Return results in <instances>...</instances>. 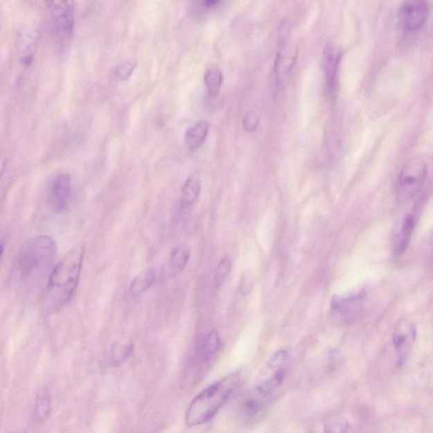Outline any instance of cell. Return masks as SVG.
I'll return each mask as SVG.
<instances>
[{"mask_svg": "<svg viewBox=\"0 0 433 433\" xmlns=\"http://www.w3.org/2000/svg\"><path fill=\"white\" fill-rule=\"evenodd\" d=\"M298 55V48L293 43L282 46L274 61V76L276 83H281L290 74Z\"/></svg>", "mask_w": 433, "mask_h": 433, "instance_id": "30bf717a", "label": "cell"}, {"mask_svg": "<svg viewBox=\"0 0 433 433\" xmlns=\"http://www.w3.org/2000/svg\"><path fill=\"white\" fill-rule=\"evenodd\" d=\"M342 53L333 44H327L324 51V68L327 80L329 94L332 96L336 94L337 75H338L339 64Z\"/></svg>", "mask_w": 433, "mask_h": 433, "instance_id": "8fae6325", "label": "cell"}, {"mask_svg": "<svg viewBox=\"0 0 433 433\" xmlns=\"http://www.w3.org/2000/svg\"><path fill=\"white\" fill-rule=\"evenodd\" d=\"M136 67V63L132 60H125L116 65L114 69L113 76L114 78L118 80H125L130 78L134 69Z\"/></svg>", "mask_w": 433, "mask_h": 433, "instance_id": "cb8c5ba5", "label": "cell"}, {"mask_svg": "<svg viewBox=\"0 0 433 433\" xmlns=\"http://www.w3.org/2000/svg\"><path fill=\"white\" fill-rule=\"evenodd\" d=\"M416 336V328L411 321H401L394 329L393 344L397 352L398 365H400L407 357L415 342Z\"/></svg>", "mask_w": 433, "mask_h": 433, "instance_id": "9c48e42d", "label": "cell"}, {"mask_svg": "<svg viewBox=\"0 0 433 433\" xmlns=\"http://www.w3.org/2000/svg\"><path fill=\"white\" fill-rule=\"evenodd\" d=\"M350 423L339 415H330L324 421L325 433H348L350 432Z\"/></svg>", "mask_w": 433, "mask_h": 433, "instance_id": "44dd1931", "label": "cell"}, {"mask_svg": "<svg viewBox=\"0 0 433 433\" xmlns=\"http://www.w3.org/2000/svg\"><path fill=\"white\" fill-rule=\"evenodd\" d=\"M260 123V116L254 111H250L244 118L243 125L245 130L248 132H254Z\"/></svg>", "mask_w": 433, "mask_h": 433, "instance_id": "484cf974", "label": "cell"}, {"mask_svg": "<svg viewBox=\"0 0 433 433\" xmlns=\"http://www.w3.org/2000/svg\"><path fill=\"white\" fill-rule=\"evenodd\" d=\"M132 352L133 344L132 343H114L109 351L108 362L112 366H121L130 357Z\"/></svg>", "mask_w": 433, "mask_h": 433, "instance_id": "e0dca14e", "label": "cell"}, {"mask_svg": "<svg viewBox=\"0 0 433 433\" xmlns=\"http://www.w3.org/2000/svg\"><path fill=\"white\" fill-rule=\"evenodd\" d=\"M0 248H1L0 256H1V258H3V253H5V241H3V240L1 241V246H0Z\"/></svg>", "mask_w": 433, "mask_h": 433, "instance_id": "83f0119b", "label": "cell"}, {"mask_svg": "<svg viewBox=\"0 0 433 433\" xmlns=\"http://www.w3.org/2000/svg\"><path fill=\"white\" fill-rule=\"evenodd\" d=\"M427 166L420 158H415L405 164L398 179V193L403 199L413 197L420 190L426 179Z\"/></svg>", "mask_w": 433, "mask_h": 433, "instance_id": "5b68a950", "label": "cell"}, {"mask_svg": "<svg viewBox=\"0 0 433 433\" xmlns=\"http://www.w3.org/2000/svg\"><path fill=\"white\" fill-rule=\"evenodd\" d=\"M15 433H28V432L25 431V430H20V431H18V432H15Z\"/></svg>", "mask_w": 433, "mask_h": 433, "instance_id": "f1b7e54d", "label": "cell"}, {"mask_svg": "<svg viewBox=\"0 0 433 433\" xmlns=\"http://www.w3.org/2000/svg\"><path fill=\"white\" fill-rule=\"evenodd\" d=\"M209 125L206 121H198L197 123L190 126L187 129L185 135V140L187 147L191 150H197L204 143L206 136H208Z\"/></svg>", "mask_w": 433, "mask_h": 433, "instance_id": "7c38bea8", "label": "cell"}, {"mask_svg": "<svg viewBox=\"0 0 433 433\" xmlns=\"http://www.w3.org/2000/svg\"><path fill=\"white\" fill-rule=\"evenodd\" d=\"M51 396L47 390H41L37 394L35 408H34V415L35 418L38 421H44L51 413Z\"/></svg>", "mask_w": 433, "mask_h": 433, "instance_id": "ffe728a7", "label": "cell"}, {"mask_svg": "<svg viewBox=\"0 0 433 433\" xmlns=\"http://www.w3.org/2000/svg\"><path fill=\"white\" fill-rule=\"evenodd\" d=\"M201 193V181L197 175H191L184 184L181 202L183 206H193Z\"/></svg>", "mask_w": 433, "mask_h": 433, "instance_id": "9a60e30c", "label": "cell"}, {"mask_svg": "<svg viewBox=\"0 0 433 433\" xmlns=\"http://www.w3.org/2000/svg\"><path fill=\"white\" fill-rule=\"evenodd\" d=\"M72 197V179L70 174L60 173L53 179L49 191V204L53 212L64 213L70 205Z\"/></svg>", "mask_w": 433, "mask_h": 433, "instance_id": "52a82bcc", "label": "cell"}, {"mask_svg": "<svg viewBox=\"0 0 433 433\" xmlns=\"http://www.w3.org/2000/svg\"><path fill=\"white\" fill-rule=\"evenodd\" d=\"M220 335L215 330L211 331L203 340L201 354L205 362H209L214 357L220 348Z\"/></svg>", "mask_w": 433, "mask_h": 433, "instance_id": "ac0fdd59", "label": "cell"}, {"mask_svg": "<svg viewBox=\"0 0 433 433\" xmlns=\"http://www.w3.org/2000/svg\"><path fill=\"white\" fill-rule=\"evenodd\" d=\"M429 14L428 3L421 0L404 3L400 9V18L405 32L415 33L423 28Z\"/></svg>", "mask_w": 433, "mask_h": 433, "instance_id": "ba28073f", "label": "cell"}, {"mask_svg": "<svg viewBox=\"0 0 433 433\" xmlns=\"http://www.w3.org/2000/svg\"><path fill=\"white\" fill-rule=\"evenodd\" d=\"M287 352L279 351L268 361L256 383V390L264 397L274 394L281 388L286 375Z\"/></svg>", "mask_w": 433, "mask_h": 433, "instance_id": "277c9868", "label": "cell"}, {"mask_svg": "<svg viewBox=\"0 0 433 433\" xmlns=\"http://www.w3.org/2000/svg\"><path fill=\"white\" fill-rule=\"evenodd\" d=\"M191 258V251L187 247L175 249L171 253L168 263V274L170 277H175L185 269Z\"/></svg>", "mask_w": 433, "mask_h": 433, "instance_id": "5bb4252c", "label": "cell"}, {"mask_svg": "<svg viewBox=\"0 0 433 433\" xmlns=\"http://www.w3.org/2000/svg\"><path fill=\"white\" fill-rule=\"evenodd\" d=\"M220 3V1H217V0H208V1L203 2V6L205 8H213L215 7Z\"/></svg>", "mask_w": 433, "mask_h": 433, "instance_id": "4316f807", "label": "cell"}, {"mask_svg": "<svg viewBox=\"0 0 433 433\" xmlns=\"http://www.w3.org/2000/svg\"><path fill=\"white\" fill-rule=\"evenodd\" d=\"M84 259V248L76 247L57 264L49 274L44 309L56 313L63 309L78 289Z\"/></svg>", "mask_w": 433, "mask_h": 433, "instance_id": "6da1fadb", "label": "cell"}, {"mask_svg": "<svg viewBox=\"0 0 433 433\" xmlns=\"http://www.w3.org/2000/svg\"><path fill=\"white\" fill-rule=\"evenodd\" d=\"M240 373H233L213 383L191 401L186 409L185 421L187 427H193L212 420L229 396L239 386Z\"/></svg>", "mask_w": 433, "mask_h": 433, "instance_id": "3957f363", "label": "cell"}, {"mask_svg": "<svg viewBox=\"0 0 433 433\" xmlns=\"http://www.w3.org/2000/svg\"><path fill=\"white\" fill-rule=\"evenodd\" d=\"M55 241L47 236H38L28 241L19 255L17 271L20 281L36 286L52 272L57 255Z\"/></svg>", "mask_w": 433, "mask_h": 433, "instance_id": "7a4b0ae2", "label": "cell"}, {"mask_svg": "<svg viewBox=\"0 0 433 433\" xmlns=\"http://www.w3.org/2000/svg\"><path fill=\"white\" fill-rule=\"evenodd\" d=\"M415 229V220L413 216L405 218L403 224L394 240V250L396 255H401L407 248Z\"/></svg>", "mask_w": 433, "mask_h": 433, "instance_id": "2e32d148", "label": "cell"}, {"mask_svg": "<svg viewBox=\"0 0 433 433\" xmlns=\"http://www.w3.org/2000/svg\"><path fill=\"white\" fill-rule=\"evenodd\" d=\"M253 288H254V279L249 272H246L241 276L240 292L242 296H247L251 292Z\"/></svg>", "mask_w": 433, "mask_h": 433, "instance_id": "d4e9b609", "label": "cell"}, {"mask_svg": "<svg viewBox=\"0 0 433 433\" xmlns=\"http://www.w3.org/2000/svg\"><path fill=\"white\" fill-rule=\"evenodd\" d=\"M242 412L247 418L253 419L259 416L264 408L263 400L260 397H249L243 401Z\"/></svg>", "mask_w": 433, "mask_h": 433, "instance_id": "7402d4cb", "label": "cell"}, {"mask_svg": "<svg viewBox=\"0 0 433 433\" xmlns=\"http://www.w3.org/2000/svg\"><path fill=\"white\" fill-rule=\"evenodd\" d=\"M204 80L209 94L212 97H216L224 82L223 74L220 69L209 68L205 72Z\"/></svg>", "mask_w": 433, "mask_h": 433, "instance_id": "d6986e66", "label": "cell"}, {"mask_svg": "<svg viewBox=\"0 0 433 433\" xmlns=\"http://www.w3.org/2000/svg\"><path fill=\"white\" fill-rule=\"evenodd\" d=\"M232 268V260L231 258H225L220 260L216 268L215 275H214V286L220 288L231 273Z\"/></svg>", "mask_w": 433, "mask_h": 433, "instance_id": "603a6c76", "label": "cell"}, {"mask_svg": "<svg viewBox=\"0 0 433 433\" xmlns=\"http://www.w3.org/2000/svg\"><path fill=\"white\" fill-rule=\"evenodd\" d=\"M49 19L53 34L60 38L68 37L74 26V10L71 1L60 0L48 3Z\"/></svg>", "mask_w": 433, "mask_h": 433, "instance_id": "8992f818", "label": "cell"}, {"mask_svg": "<svg viewBox=\"0 0 433 433\" xmlns=\"http://www.w3.org/2000/svg\"><path fill=\"white\" fill-rule=\"evenodd\" d=\"M156 281V270L148 267L134 278L130 285V292L133 297H138L151 288Z\"/></svg>", "mask_w": 433, "mask_h": 433, "instance_id": "4fadbf2b", "label": "cell"}]
</instances>
